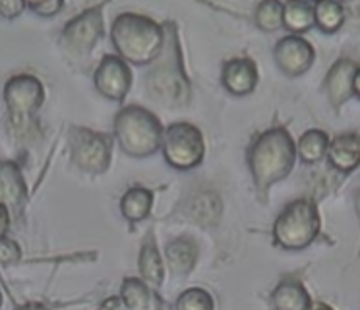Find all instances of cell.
<instances>
[{"label":"cell","instance_id":"cell-1","mask_svg":"<svg viewBox=\"0 0 360 310\" xmlns=\"http://www.w3.org/2000/svg\"><path fill=\"white\" fill-rule=\"evenodd\" d=\"M297 157V147L285 128L262 134L250 149V167L256 185L262 190L281 180L290 173Z\"/></svg>","mask_w":360,"mask_h":310},{"label":"cell","instance_id":"cell-2","mask_svg":"<svg viewBox=\"0 0 360 310\" xmlns=\"http://www.w3.org/2000/svg\"><path fill=\"white\" fill-rule=\"evenodd\" d=\"M112 41L122 58L134 64H149L163 51L165 33L146 16L122 14L112 23Z\"/></svg>","mask_w":360,"mask_h":310},{"label":"cell","instance_id":"cell-3","mask_svg":"<svg viewBox=\"0 0 360 310\" xmlns=\"http://www.w3.org/2000/svg\"><path fill=\"white\" fill-rule=\"evenodd\" d=\"M115 132L120 146L132 157L153 155L163 142V126L141 107H126L115 118Z\"/></svg>","mask_w":360,"mask_h":310},{"label":"cell","instance_id":"cell-4","mask_svg":"<svg viewBox=\"0 0 360 310\" xmlns=\"http://www.w3.org/2000/svg\"><path fill=\"white\" fill-rule=\"evenodd\" d=\"M320 232V216L310 200H295L283 209L274 227L275 242L287 250H302L310 247Z\"/></svg>","mask_w":360,"mask_h":310},{"label":"cell","instance_id":"cell-5","mask_svg":"<svg viewBox=\"0 0 360 310\" xmlns=\"http://www.w3.org/2000/svg\"><path fill=\"white\" fill-rule=\"evenodd\" d=\"M163 46L165 49L159 54L161 58L148 74V87L157 101L167 105H182L188 99L190 85L180 68L179 45L174 31H171V45H167L165 41Z\"/></svg>","mask_w":360,"mask_h":310},{"label":"cell","instance_id":"cell-6","mask_svg":"<svg viewBox=\"0 0 360 310\" xmlns=\"http://www.w3.org/2000/svg\"><path fill=\"white\" fill-rule=\"evenodd\" d=\"M165 159L176 169H192L204 157V138L188 123L171 124L163 134Z\"/></svg>","mask_w":360,"mask_h":310},{"label":"cell","instance_id":"cell-7","mask_svg":"<svg viewBox=\"0 0 360 310\" xmlns=\"http://www.w3.org/2000/svg\"><path fill=\"white\" fill-rule=\"evenodd\" d=\"M72 159L79 169L101 173L109 167V140L89 130H74L72 134Z\"/></svg>","mask_w":360,"mask_h":310},{"label":"cell","instance_id":"cell-8","mask_svg":"<svg viewBox=\"0 0 360 310\" xmlns=\"http://www.w3.org/2000/svg\"><path fill=\"white\" fill-rule=\"evenodd\" d=\"M4 99L12 111V118H25L41 107L43 85L33 76L12 78L4 89Z\"/></svg>","mask_w":360,"mask_h":310},{"label":"cell","instance_id":"cell-9","mask_svg":"<svg viewBox=\"0 0 360 310\" xmlns=\"http://www.w3.org/2000/svg\"><path fill=\"white\" fill-rule=\"evenodd\" d=\"M130 84H132V74H130L128 64L122 58L112 56V54L105 56L97 72H95L97 89L109 99L122 101L130 89Z\"/></svg>","mask_w":360,"mask_h":310},{"label":"cell","instance_id":"cell-10","mask_svg":"<svg viewBox=\"0 0 360 310\" xmlns=\"http://www.w3.org/2000/svg\"><path fill=\"white\" fill-rule=\"evenodd\" d=\"M314 56L316 54H314L312 45L298 35H289V37L281 39L275 46V62L290 78L304 74L306 70L312 66Z\"/></svg>","mask_w":360,"mask_h":310},{"label":"cell","instance_id":"cell-11","mask_svg":"<svg viewBox=\"0 0 360 310\" xmlns=\"http://www.w3.org/2000/svg\"><path fill=\"white\" fill-rule=\"evenodd\" d=\"M103 35V16L101 6H95L87 10L78 18H74L66 30H64V39L66 43L78 51H86L97 43V39Z\"/></svg>","mask_w":360,"mask_h":310},{"label":"cell","instance_id":"cell-12","mask_svg":"<svg viewBox=\"0 0 360 310\" xmlns=\"http://www.w3.org/2000/svg\"><path fill=\"white\" fill-rule=\"evenodd\" d=\"M223 84L229 92L235 95H246L254 92L258 84V68L248 58L229 61L223 68Z\"/></svg>","mask_w":360,"mask_h":310},{"label":"cell","instance_id":"cell-13","mask_svg":"<svg viewBox=\"0 0 360 310\" xmlns=\"http://www.w3.org/2000/svg\"><path fill=\"white\" fill-rule=\"evenodd\" d=\"M329 163L337 170H354L360 165V140L354 134H341L328 147Z\"/></svg>","mask_w":360,"mask_h":310},{"label":"cell","instance_id":"cell-14","mask_svg":"<svg viewBox=\"0 0 360 310\" xmlns=\"http://www.w3.org/2000/svg\"><path fill=\"white\" fill-rule=\"evenodd\" d=\"M356 66L351 61H339L329 70L326 87H328L329 99L335 107H341L345 101L352 95V82H354Z\"/></svg>","mask_w":360,"mask_h":310},{"label":"cell","instance_id":"cell-15","mask_svg":"<svg viewBox=\"0 0 360 310\" xmlns=\"http://www.w3.org/2000/svg\"><path fill=\"white\" fill-rule=\"evenodd\" d=\"M25 198V185L22 173L14 163H0V202L18 208Z\"/></svg>","mask_w":360,"mask_h":310},{"label":"cell","instance_id":"cell-16","mask_svg":"<svg viewBox=\"0 0 360 310\" xmlns=\"http://www.w3.org/2000/svg\"><path fill=\"white\" fill-rule=\"evenodd\" d=\"M188 213L192 219H196L198 223H217L221 217V200L217 198V194L202 190L188 202Z\"/></svg>","mask_w":360,"mask_h":310},{"label":"cell","instance_id":"cell-17","mask_svg":"<svg viewBox=\"0 0 360 310\" xmlns=\"http://www.w3.org/2000/svg\"><path fill=\"white\" fill-rule=\"evenodd\" d=\"M274 304L277 310H308L310 297L298 281H283L274 291Z\"/></svg>","mask_w":360,"mask_h":310},{"label":"cell","instance_id":"cell-18","mask_svg":"<svg viewBox=\"0 0 360 310\" xmlns=\"http://www.w3.org/2000/svg\"><path fill=\"white\" fill-rule=\"evenodd\" d=\"M151 204H153V194L149 192L148 188L136 186V188H130L124 194L120 209H122L126 219H130V221H141L151 211Z\"/></svg>","mask_w":360,"mask_h":310},{"label":"cell","instance_id":"cell-19","mask_svg":"<svg viewBox=\"0 0 360 310\" xmlns=\"http://www.w3.org/2000/svg\"><path fill=\"white\" fill-rule=\"evenodd\" d=\"M196 247L188 239L172 240L167 247V258H169V264L174 273H188L196 264Z\"/></svg>","mask_w":360,"mask_h":310},{"label":"cell","instance_id":"cell-20","mask_svg":"<svg viewBox=\"0 0 360 310\" xmlns=\"http://www.w3.org/2000/svg\"><path fill=\"white\" fill-rule=\"evenodd\" d=\"M283 23L289 27L290 31H308L316 23V16H314V4L310 2H289L283 6Z\"/></svg>","mask_w":360,"mask_h":310},{"label":"cell","instance_id":"cell-21","mask_svg":"<svg viewBox=\"0 0 360 310\" xmlns=\"http://www.w3.org/2000/svg\"><path fill=\"white\" fill-rule=\"evenodd\" d=\"M328 147L329 138L326 132L308 130L306 134H302V138L298 142V154L302 157V161L316 163L328 154Z\"/></svg>","mask_w":360,"mask_h":310},{"label":"cell","instance_id":"cell-22","mask_svg":"<svg viewBox=\"0 0 360 310\" xmlns=\"http://www.w3.org/2000/svg\"><path fill=\"white\" fill-rule=\"evenodd\" d=\"M140 271L151 285H159L163 281V262H161V256L157 252L153 240L146 242L141 248Z\"/></svg>","mask_w":360,"mask_h":310},{"label":"cell","instance_id":"cell-23","mask_svg":"<svg viewBox=\"0 0 360 310\" xmlns=\"http://www.w3.org/2000/svg\"><path fill=\"white\" fill-rule=\"evenodd\" d=\"M314 16H316V23L321 31L326 33H333L341 25H343L345 12L341 4L337 2H318L314 4Z\"/></svg>","mask_w":360,"mask_h":310},{"label":"cell","instance_id":"cell-24","mask_svg":"<svg viewBox=\"0 0 360 310\" xmlns=\"http://www.w3.org/2000/svg\"><path fill=\"white\" fill-rule=\"evenodd\" d=\"M122 301L130 310H148L151 302L149 289L140 279H126L122 285Z\"/></svg>","mask_w":360,"mask_h":310},{"label":"cell","instance_id":"cell-25","mask_svg":"<svg viewBox=\"0 0 360 310\" xmlns=\"http://www.w3.org/2000/svg\"><path fill=\"white\" fill-rule=\"evenodd\" d=\"M283 6L277 0L262 2L256 12V22L264 31H275L283 25Z\"/></svg>","mask_w":360,"mask_h":310},{"label":"cell","instance_id":"cell-26","mask_svg":"<svg viewBox=\"0 0 360 310\" xmlns=\"http://www.w3.org/2000/svg\"><path fill=\"white\" fill-rule=\"evenodd\" d=\"M176 310H213V301L204 289H190L179 297Z\"/></svg>","mask_w":360,"mask_h":310},{"label":"cell","instance_id":"cell-27","mask_svg":"<svg viewBox=\"0 0 360 310\" xmlns=\"http://www.w3.org/2000/svg\"><path fill=\"white\" fill-rule=\"evenodd\" d=\"M20 260V248L14 240L0 239V264H14Z\"/></svg>","mask_w":360,"mask_h":310},{"label":"cell","instance_id":"cell-28","mask_svg":"<svg viewBox=\"0 0 360 310\" xmlns=\"http://www.w3.org/2000/svg\"><path fill=\"white\" fill-rule=\"evenodd\" d=\"M27 6L41 16H55L63 8V2H41V4H27Z\"/></svg>","mask_w":360,"mask_h":310},{"label":"cell","instance_id":"cell-29","mask_svg":"<svg viewBox=\"0 0 360 310\" xmlns=\"http://www.w3.org/2000/svg\"><path fill=\"white\" fill-rule=\"evenodd\" d=\"M25 8L24 2H0V14L6 18H14Z\"/></svg>","mask_w":360,"mask_h":310},{"label":"cell","instance_id":"cell-30","mask_svg":"<svg viewBox=\"0 0 360 310\" xmlns=\"http://www.w3.org/2000/svg\"><path fill=\"white\" fill-rule=\"evenodd\" d=\"M8 225H10L8 209H6V206H2V204H0V239H4V235H6V231H8Z\"/></svg>","mask_w":360,"mask_h":310},{"label":"cell","instance_id":"cell-31","mask_svg":"<svg viewBox=\"0 0 360 310\" xmlns=\"http://www.w3.org/2000/svg\"><path fill=\"white\" fill-rule=\"evenodd\" d=\"M352 93H356L360 97V68H356L354 72V82H352Z\"/></svg>","mask_w":360,"mask_h":310},{"label":"cell","instance_id":"cell-32","mask_svg":"<svg viewBox=\"0 0 360 310\" xmlns=\"http://www.w3.org/2000/svg\"><path fill=\"white\" fill-rule=\"evenodd\" d=\"M18 310H45V306H41V304H25V306H20Z\"/></svg>","mask_w":360,"mask_h":310},{"label":"cell","instance_id":"cell-33","mask_svg":"<svg viewBox=\"0 0 360 310\" xmlns=\"http://www.w3.org/2000/svg\"><path fill=\"white\" fill-rule=\"evenodd\" d=\"M308 310H331L328 306V304H314V306H310Z\"/></svg>","mask_w":360,"mask_h":310},{"label":"cell","instance_id":"cell-34","mask_svg":"<svg viewBox=\"0 0 360 310\" xmlns=\"http://www.w3.org/2000/svg\"><path fill=\"white\" fill-rule=\"evenodd\" d=\"M356 211H359V219H360V188H359V192H356Z\"/></svg>","mask_w":360,"mask_h":310},{"label":"cell","instance_id":"cell-35","mask_svg":"<svg viewBox=\"0 0 360 310\" xmlns=\"http://www.w3.org/2000/svg\"><path fill=\"white\" fill-rule=\"evenodd\" d=\"M0 306H2V294H0Z\"/></svg>","mask_w":360,"mask_h":310}]
</instances>
